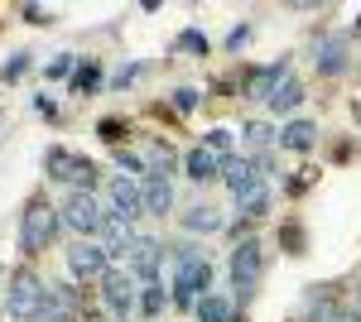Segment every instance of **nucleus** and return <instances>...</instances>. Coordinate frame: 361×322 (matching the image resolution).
Returning a JSON list of instances; mask_svg holds the SVG:
<instances>
[{
	"mask_svg": "<svg viewBox=\"0 0 361 322\" xmlns=\"http://www.w3.org/2000/svg\"><path fill=\"white\" fill-rule=\"evenodd\" d=\"M212 294V265L193 241L173 245V303L178 308H197V298Z\"/></svg>",
	"mask_w": 361,
	"mask_h": 322,
	"instance_id": "f257e3e1",
	"label": "nucleus"
},
{
	"mask_svg": "<svg viewBox=\"0 0 361 322\" xmlns=\"http://www.w3.org/2000/svg\"><path fill=\"white\" fill-rule=\"evenodd\" d=\"M44 168H49V178L68 183L73 192H92V183H97V163L82 159V154H73L68 144H49V149H44Z\"/></svg>",
	"mask_w": 361,
	"mask_h": 322,
	"instance_id": "f03ea898",
	"label": "nucleus"
},
{
	"mask_svg": "<svg viewBox=\"0 0 361 322\" xmlns=\"http://www.w3.org/2000/svg\"><path fill=\"white\" fill-rule=\"evenodd\" d=\"M58 221H63V216H54V207H49L44 197H34V202L25 207V216H20V250H25L29 260L44 255V250L54 245Z\"/></svg>",
	"mask_w": 361,
	"mask_h": 322,
	"instance_id": "7ed1b4c3",
	"label": "nucleus"
},
{
	"mask_svg": "<svg viewBox=\"0 0 361 322\" xmlns=\"http://www.w3.org/2000/svg\"><path fill=\"white\" fill-rule=\"evenodd\" d=\"M63 226H73L82 241H102V226H106V212H102V202L92 197V192H68L63 197Z\"/></svg>",
	"mask_w": 361,
	"mask_h": 322,
	"instance_id": "20e7f679",
	"label": "nucleus"
},
{
	"mask_svg": "<svg viewBox=\"0 0 361 322\" xmlns=\"http://www.w3.org/2000/svg\"><path fill=\"white\" fill-rule=\"evenodd\" d=\"M260 274H265L260 241H241L236 250H231V289H236V298H241V303H250V298H255V289H260Z\"/></svg>",
	"mask_w": 361,
	"mask_h": 322,
	"instance_id": "39448f33",
	"label": "nucleus"
},
{
	"mask_svg": "<svg viewBox=\"0 0 361 322\" xmlns=\"http://www.w3.org/2000/svg\"><path fill=\"white\" fill-rule=\"evenodd\" d=\"M44 298H49V289L39 284V274H29V269H20L15 274V284H10V318L15 322H29V318H39V308H44Z\"/></svg>",
	"mask_w": 361,
	"mask_h": 322,
	"instance_id": "423d86ee",
	"label": "nucleus"
},
{
	"mask_svg": "<svg viewBox=\"0 0 361 322\" xmlns=\"http://www.w3.org/2000/svg\"><path fill=\"white\" fill-rule=\"evenodd\" d=\"M102 303L111 308L116 318L140 313V279L135 274H102Z\"/></svg>",
	"mask_w": 361,
	"mask_h": 322,
	"instance_id": "0eeeda50",
	"label": "nucleus"
},
{
	"mask_svg": "<svg viewBox=\"0 0 361 322\" xmlns=\"http://www.w3.org/2000/svg\"><path fill=\"white\" fill-rule=\"evenodd\" d=\"M106 245L102 241H73L68 245V269H73V279H102L106 274Z\"/></svg>",
	"mask_w": 361,
	"mask_h": 322,
	"instance_id": "6e6552de",
	"label": "nucleus"
},
{
	"mask_svg": "<svg viewBox=\"0 0 361 322\" xmlns=\"http://www.w3.org/2000/svg\"><path fill=\"white\" fill-rule=\"evenodd\" d=\"M130 274H135L140 284H149V279H159V260H164V245L154 241V236H135V245H130Z\"/></svg>",
	"mask_w": 361,
	"mask_h": 322,
	"instance_id": "1a4fd4ad",
	"label": "nucleus"
},
{
	"mask_svg": "<svg viewBox=\"0 0 361 322\" xmlns=\"http://www.w3.org/2000/svg\"><path fill=\"white\" fill-rule=\"evenodd\" d=\"M78 313H82V294L68 289V284H58V289H49V298H44L39 322H78Z\"/></svg>",
	"mask_w": 361,
	"mask_h": 322,
	"instance_id": "9d476101",
	"label": "nucleus"
},
{
	"mask_svg": "<svg viewBox=\"0 0 361 322\" xmlns=\"http://www.w3.org/2000/svg\"><path fill=\"white\" fill-rule=\"evenodd\" d=\"M318 73L323 78H342L347 73V63H352V49H347V34H328V39H318Z\"/></svg>",
	"mask_w": 361,
	"mask_h": 322,
	"instance_id": "9b49d317",
	"label": "nucleus"
},
{
	"mask_svg": "<svg viewBox=\"0 0 361 322\" xmlns=\"http://www.w3.org/2000/svg\"><path fill=\"white\" fill-rule=\"evenodd\" d=\"M222 178H226V188L236 192V202H241V197H250L255 188H265V173L255 168V159H226Z\"/></svg>",
	"mask_w": 361,
	"mask_h": 322,
	"instance_id": "f8f14e48",
	"label": "nucleus"
},
{
	"mask_svg": "<svg viewBox=\"0 0 361 322\" xmlns=\"http://www.w3.org/2000/svg\"><path fill=\"white\" fill-rule=\"evenodd\" d=\"M284 78H289V58H275L270 68H260V73H250V78H246V92H250V97H260V101H270L275 87Z\"/></svg>",
	"mask_w": 361,
	"mask_h": 322,
	"instance_id": "ddd939ff",
	"label": "nucleus"
},
{
	"mask_svg": "<svg viewBox=\"0 0 361 322\" xmlns=\"http://www.w3.org/2000/svg\"><path fill=\"white\" fill-rule=\"evenodd\" d=\"M145 212V197L130 178H111V216H126V221H135Z\"/></svg>",
	"mask_w": 361,
	"mask_h": 322,
	"instance_id": "4468645a",
	"label": "nucleus"
},
{
	"mask_svg": "<svg viewBox=\"0 0 361 322\" xmlns=\"http://www.w3.org/2000/svg\"><path fill=\"white\" fill-rule=\"evenodd\" d=\"M140 197H145V212L149 216H169L173 212V178H149L140 188Z\"/></svg>",
	"mask_w": 361,
	"mask_h": 322,
	"instance_id": "2eb2a0df",
	"label": "nucleus"
},
{
	"mask_svg": "<svg viewBox=\"0 0 361 322\" xmlns=\"http://www.w3.org/2000/svg\"><path fill=\"white\" fill-rule=\"evenodd\" d=\"M275 140L284 144V149H294V154H308V149L318 144V125H313V120H289Z\"/></svg>",
	"mask_w": 361,
	"mask_h": 322,
	"instance_id": "dca6fc26",
	"label": "nucleus"
},
{
	"mask_svg": "<svg viewBox=\"0 0 361 322\" xmlns=\"http://www.w3.org/2000/svg\"><path fill=\"white\" fill-rule=\"evenodd\" d=\"M183 168H188V178H193V183H207V178H217V173L226 168V159H217L207 144H197L193 154L183 159Z\"/></svg>",
	"mask_w": 361,
	"mask_h": 322,
	"instance_id": "f3484780",
	"label": "nucleus"
},
{
	"mask_svg": "<svg viewBox=\"0 0 361 322\" xmlns=\"http://www.w3.org/2000/svg\"><path fill=\"white\" fill-rule=\"evenodd\" d=\"M140 159H145V173H149V178H169V173L178 168V154L169 149L164 140H154V144H145V154H140Z\"/></svg>",
	"mask_w": 361,
	"mask_h": 322,
	"instance_id": "a211bd4d",
	"label": "nucleus"
},
{
	"mask_svg": "<svg viewBox=\"0 0 361 322\" xmlns=\"http://www.w3.org/2000/svg\"><path fill=\"white\" fill-rule=\"evenodd\" d=\"M265 106L275 111V116H289V111H299V106H304V87L294 82V73H289V78H284V82L275 87V97H270Z\"/></svg>",
	"mask_w": 361,
	"mask_h": 322,
	"instance_id": "6ab92c4d",
	"label": "nucleus"
},
{
	"mask_svg": "<svg viewBox=\"0 0 361 322\" xmlns=\"http://www.w3.org/2000/svg\"><path fill=\"white\" fill-rule=\"evenodd\" d=\"M197 322H236V308L222 294H207V298H197Z\"/></svg>",
	"mask_w": 361,
	"mask_h": 322,
	"instance_id": "aec40b11",
	"label": "nucleus"
},
{
	"mask_svg": "<svg viewBox=\"0 0 361 322\" xmlns=\"http://www.w3.org/2000/svg\"><path fill=\"white\" fill-rule=\"evenodd\" d=\"M183 231H193V236H212V231H222V216L212 212V207H193V212L183 216Z\"/></svg>",
	"mask_w": 361,
	"mask_h": 322,
	"instance_id": "412c9836",
	"label": "nucleus"
},
{
	"mask_svg": "<svg viewBox=\"0 0 361 322\" xmlns=\"http://www.w3.org/2000/svg\"><path fill=\"white\" fill-rule=\"evenodd\" d=\"M102 87V68L97 63H78V73H73V92H97Z\"/></svg>",
	"mask_w": 361,
	"mask_h": 322,
	"instance_id": "4be33fe9",
	"label": "nucleus"
},
{
	"mask_svg": "<svg viewBox=\"0 0 361 322\" xmlns=\"http://www.w3.org/2000/svg\"><path fill=\"white\" fill-rule=\"evenodd\" d=\"M159 308H164V284L159 279L140 284V313H159Z\"/></svg>",
	"mask_w": 361,
	"mask_h": 322,
	"instance_id": "5701e85b",
	"label": "nucleus"
},
{
	"mask_svg": "<svg viewBox=\"0 0 361 322\" xmlns=\"http://www.w3.org/2000/svg\"><path fill=\"white\" fill-rule=\"evenodd\" d=\"M241 212L246 216H265L270 212V188H255L250 197H241Z\"/></svg>",
	"mask_w": 361,
	"mask_h": 322,
	"instance_id": "b1692460",
	"label": "nucleus"
},
{
	"mask_svg": "<svg viewBox=\"0 0 361 322\" xmlns=\"http://www.w3.org/2000/svg\"><path fill=\"white\" fill-rule=\"evenodd\" d=\"M207 149L217 154V159H231V130L217 125V130H207Z\"/></svg>",
	"mask_w": 361,
	"mask_h": 322,
	"instance_id": "393cba45",
	"label": "nucleus"
},
{
	"mask_svg": "<svg viewBox=\"0 0 361 322\" xmlns=\"http://www.w3.org/2000/svg\"><path fill=\"white\" fill-rule=\"evenodd\" d=\"M44 73H49V82H63V78H68V73H78V58H73V54H58L54 63L44 68Z\"/></svg>",
	"mask_w": 361,
	"mask_h": 322,
	"instance_id": "a878e982",
	"label": "nucleus"
},
{
	"mask_svg": "<svg viewBox=\"0 0 361 322\" xmlns=\"http://www.w3.org/2000/svg\"><path fill=\"white\" fill-rule=\"evenodd\" d=\"M178 49H188V54H202V58H207V34H202V29H183V34H178Z\"/></svg>",
	"mask_w": 361,
	"mask_h": 322,
	"instance_id": "bb28decb",
	"label": "nucleus"
},
{
	"mask_svg": "<svg viewBox=\"0 0 361 322\" xmlns=\"http://www.w3.org/2000/svg\"><path fill=\"white\" fill-rule=\"evenodd\" d=\"M25 73H29V54H15L5 68H0V82H20Z\"/></svg>",
	"mask_w": 361,
	"mask_h": 322,
	"instance_id": "cd10ccee",
	"label": "nucleus"
},
{
	"mask_svg": "<svg viewBox=\"0 0 361 322\" xmlns=\"http://www.w3.org/2000/svg\"><path fill=\"white\" fill-rule=\"evenodd\" d=\"M173 111H178V116H193L197 111V92L193 87H178V92H173Z\"/></svg>",
	"mask_w": 361,
	"mask_h": 322,
	"instance_id": "c85d7f7f",
	"label": "nucleus"
},
{
	"mask_svg": "<svg viewBox=\"0 0 361 322\" xmlns=\"http://www.w3.org/2000/svg\"><path fill=\"white\" fill-rule=\"evenodd\" d=\"M246 144H250V149H260V144H270V125H260V120H250V125H246Z\"/></svg>",
	"mask_w": 361,
	"mask_h": 322,
	"instance_id": "c756f323",
	"label": "nucleus"
},
{
	"mask_svg": "<svg viewBox=\"0 0 361 322\" xmlns=\"http://www.w3.org/2000/svg\"><path fill=\"white\" fill-rule=\"evenodd\" d=\"M116 163H121L126 173H145V159H140V154H130V149H116Z\"/></svg>",
	"mask_w": 361,
	"mask_h": 322,
	"instance_id": "7c9ffc66",
	"label": "nucleus"
},
{
	"mask_svg": "<svg viewBox=\"0 0 361 322\" xmlns=\"http://www.w3.org/2000/svg\"><path fill=\"white\" fill-rule=\"evenodd\" d=\"M20 15H25L29 25H54V15H49L44 5H20Z\"/></svg>",
	"mask_w": 361,
	"mask_h": 322,
	"instance_id": "2f4dec72",
	"label": "nucleus"
},
{
	"mask_svg": "<svg viewBox=\"0 0 361 322\" xmlns=\"http://www.w3.org/2000/svg\"><path fill=\"white\" fill-rule=\"evenodd\" d=\"M246 44H250V25H236L231 34H226V49H231V54H236V49H246Z\"/></svg>",
	"mask_w": 361,
	"mask_h": 322,
	"instance_id": "473e14b6",
	"label": "nucleus"
},
{
	"mask_svg": "<svg viewBox=\"0 0 361 322\" xmlns=\"http://www.w3.org/2000/svg\"><path fill=\"white\" fill-rule=\"evenodd\" d=\"M140 73H145L140 63H126V68H121V73H116V78H111V87H130V82H135Z\"/></svg>",
	"mask_w": 361,
	"mask_h": 322,
	"instance_id": "72a5a7b5",
	"label": "nucleus"
},
{
	"mask_svg": "<svg viewBox=\"0 0 361 322\" xmlns=\"http://www.w3.org/2000/svg\"><path fill=\"white\" fill-rule=\"evenodd\" d=\"M121 130H126L121 120H102V140H106V144H121Z\"/></svg>",
	"mask_w": 361,
	"mask_h": 322,
	"instance_id": "f704fd0d",
	"label": "nucleus"
},
{
	"mask_svg": "<svg viewBox=\"0 0 361 322\" xmlns=\"http://www.w3.org/2000/svg\"><path fill=\"white\" fill-rule=\"evenodd\" d=\"M34 111H39V116H49V120H58V106L49 101V97H34Z\"/></svg>",
	"mask_w": 361,
	"mask_h": 322,
	"instance_id": "c9c22d12",
	"label": "nucleus"
},
{
	"mask_svg": "<svg viewBox=\"0 0 361 322\" xmlns=\"http://www.w3.org/2000/svg\"><path fill=\"white\" fill-rule=\"evenodd\" d=\"M357 313H361V284H357Z\"/></svg>",
	"mask_w": 361,
	"mask_h": 322,
	"instance_id": "e433bc0d",
	"label": "nucleus"
},
{
	"mask_svg": "<svg viewBox=\"0 0 361 322\" xmlns=\"http://www.w3.org/2000/svg\"><path fill=\"white\" fill-rule=\"evenodd\" d=\"M357 29H361V20H357Z\"/></svg>",
	"mask_w": 361,
	"mask_h": 322,
	"instance_id": "4c0bfd02",
	"label": "nucleus"
},
{
	"mask_svg": "<svg viewBox=\"0 0 361 322\" xmlns=\"http://www.w3.org/2000/svg\"><path fill=\"white\" fill-rule=\"evenodd\" d=\"M121 322H126V318H121Z\"/></svg>",
	"mask_w": 361,
	"mask_h": 322,
	"instance_id": "58836bf2",
	"label": "nucleus"
}]
</instances>
